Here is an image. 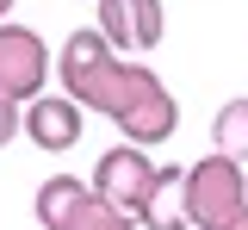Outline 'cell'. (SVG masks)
<instances>
[{
    "mask_svg": "<svg viewBox=\"0 0 248 230\" xmlns=\"http://www.w3.org/2000/svg\"><path fill=\"white\" fill-rule=\"evenodd\" d=\"M56 81H62V94L75 99V106L112 118L137 149L168 143V137L180 131V106H174V94L161 87V75L143 68V63H124L118 50L106 44L99 25H81V32L62 37Z\"/></svg>",
    "mask_w": 248,
    "mask_h": 230,
    "instance_id": "obj_1",
    "label": "cell"
},
{
    "mask_svg": "<svg viewBox=\"0 0 248 230\" xmlns=\"http://www.w3.org/2000/svg\"><path fill=\"white\" fill-rule=\"evenodd\" d=\"M180 205H186V224L192 230H230L248 212V168L217 156V149L199 156V162H186Z\"/></svg>",
    "mask_w": 248,
    "mask_h": 230,
    "instance_id": "obj_2",
    "label": "cell"
},
{
    "mask_svg": "<svg viewBox=\"0 0 248 230\" xmlns=\"http://www.w3.org/2000/svg\"><path fill=\"white\" fill-rule=\"evenodd\" d=\"M155 187H161V168H155L149 149H137V143H118V149H106V156L93 162V193L106 199V205H118L124 218H137V224H143V212H149Z\"/></svg>",
    "mask_w": 248,
    "mask_h": 230,
    "instance_id": "obj_3",
    "label": "cell"
},
{
    "mask_svg": "<svg viewBox=\"0 0 248 230\" xmlns=\"http://www.w3.org/2000/svg\"><path fill=\"white\" fill-rule=\"evenodd\" d=\"M50 94V44L31 32V25H0V99L31 106V99Z\"/></svg>",
    "mask_w": 248,
    "mask_h": 230,
    "instance_id": "obj_4",
    "label": "cell"
},
{
    "mask_svg": "<svg viewBox=\"0 0 248 230\" xmlns=\"http://www.w3.org/2000/svg\"><path fill=\"white\" fill-rule=\"evenodd\" d=\"M87 131V106H75L68 94H44L25 106V137L44 149V156H62V149H75Z\"/></svg>",
    "mask_w": 248,
    "mask_h": 230,
    "instance_id": "obj_5",
    "label": "cell"
},
{
    "mask_svg": "<svg viewBox=\"0 0 248 230\" xmlns=\"http://www.w3.org/2000/svg\"><path fill=\"white\" fill-rule=\"evenodd\" d=\"M93 205V181H75V174H50L44 187H37V224L44 230H75L81 224V212Z\"/></svg>",
    "mask_w": 248,
    "mask_h": 230,
    "instance_id": "obj_6",
    "label": "cell"
},
{
    "mask_svg": "<svg viewBox=\"0 0 248 230\" xmlns=\"http://www.w3.org/2000/svg\"><path fill=\"white\" fill-rule=\"evenodd\" d=\"M211 137H217V156H230V162L248 168V94H236V99H223V106H217Z\"/></svg>",
    "mask_w": 248,
    "mask_h": 230,
    "instance_id": "obj_7",
    "label": "cell"
},
{
    "mask_svg": "<svg viewBox=\"0 0 248 230\" xmlns=\"http://www.w3.org/2000/svg\"><path fill=\"white\" fill-rule=\"evenodd\" d=\"M186 187V168H161V187H155L149 212H143V230H192L186 224V205H174Z\"/></svg>",
    "mask_w": 248,
    "mask_h": 230,
    "instance_id": "obj_8",
    "label": "cell"
},
{
    "mask_svg": "<svg viewBox=\"0 0 248 230\" xmlns=\"http://www.w3.org/2000/svg\"><path fill=\"white\" fill-rule=\"evenodd\" d=\"M99 32L112 50H137V32H130V0H99Z\"/></svg>",
    "mask_w": 248,
    "mask_h": 230,
    "instance_id": "obj_9",
    "label": "cell"
},
{
    "mask_svg": "<svg viewBox=\"0 0 248 230\" xmlns=\"http://www.w3.org/2000/svg\"><path fill=\"white\" fill-rule=\"evenodd\" d=\"M130 32H137V50L161 44V0H130Z\"/></svg>",
    "mask_w": 248,
    "mask_h": 230,
    "instance_id": "obj_10",
    "label": "cell"
},
{
    "mask_svg": "<svg viewBox=\"0 0 248 230\" xmlns=\"http://www.w3.org/2000/svg\"><path fill=\"white\" fill-rule=\"evenodd\" d=\"M13 137H25V106H13V99H0V149H6Z\"/></svg>",
    "mask_w": 248,
    "mask_h": 230,
    "instance_id": "obj_11",
    "label": "cell"
},
{
    "mask_svg": "<svg viewBox=\"0 0 248 230\" xmlns=\"http://www.w3.org/2000/svg\"><path fill=\"white\" fill-rule=\"evenodd\" d=\"M6 13H13V0H0V25H6Z\"/></svg>",
    "mask_w": 248,
    "mask_h": 230,
    "instance_id": "obj_12",
    "label": "cell"
},
{
    "mask_svg": "<svg viewBox=\"0 0 248 230\" xmlns=\"http://www.w3.org/2000/svg\"><path fill=\"white\" fill-rule=\"evenodd\" d=\"M230 230H248V212H242V218H236V224H230Z\"/></svg>",
    "mask_w": 248,
    "mask_h": 230,
    "instance_id": "obj_13",
    "label": "cell"
}]
</instances>
